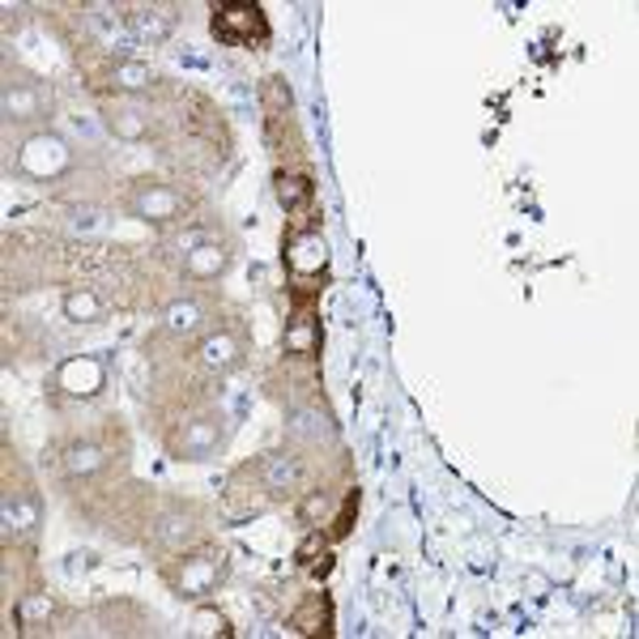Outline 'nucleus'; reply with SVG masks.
I'll return each mask as SVG.
<instances>
[{"instance_id":"obj_14","label":"nucleus","mask_w":639,"mask_h":639,"mask_svg":"<svg viewBox=\"0 0 639 639\" xmlns=\"http://www.w3.org/2000/svg\"><path fill=\"white\" fill-rule=\"evenodd\" d=\"M56 389H65L69 396H94L103 389V367L94 358H69L56 371Z\"/></svg>"},{"instance_id":"obj_3","label":"nucleus","mask_w":639,"mask_h":639,"mask_svg":"<svg viewBox=\"0 0 639 639\" xmlns=\"http://www.w3.org/2000/svg\"><path fill=\"white\" fill-rule=\"evenodd\" d=\"M128 210L145 217V222H183V213H188V201H183V192L171 188V183H162V179H137L133 183V192H128Z\"/></svg>"},{"instance_id":"obj_17","label":"nucleus","mask_w":639,"mask_h":639,"mask_svg":"<svg viewBox=\"0 0 639 639\" xmlns=\"http://www.w3.org/2000/svg\"><path fill=\"white\" fill-rule=\"evenodd\" d=\"M128 26H133V35L158 43V38L171 35L176 13H171V9H158V4H137V9H128Z\"/></svg>"},{"instance_id":"obj_18","label":"nucleus","mask_w":639,"mask_h":639,"mask_svg":"<svg viewBox=\"0 0 639 639\" xmlns=\"http://www.w3.org/2000/svg\"><path fill=\"white\" fill-rule=\"evenodd\" d=\"M167 333L171 337H197V333H205V307L197 303V299H176L171 307H167Z\"/></svg>"},{"instance_id":"obj_13","label":"nucleus","mask_w":639,"mask_h":639,"mask_svg":"<svg viewBox=\"0 0 639 639\" xmlns=\"http://www.w3.org/2000/svg\"><path fill=\"white\" fill-rule=\"evenodd\" d=\"M285 358H316L320 355V324L312 307H294L285 324Z\"/></svg>"},{"instance_id":"obj_12","label":"nucleus","mask_w":639,"mask_h":639,"mask_svg":"<svg viewBox=\"0 0 639 639\" xmlns=\"http://www.w3.org/2000/svg\"><path fill=\"white\" fill-rule=\"evenodd\" d=\"M201 367L205 371H217V375H226V371H235L239 367V358H244V346H239V337L235 333H226V328H217V333H205V341H201Z\"/></svg>"},{"instance_id":"obj_21","label":"nucleus","mask_w":639,"mask_h":639,"mask_svg":"<svg viewBox=\"0 0 639 639\" xmlns=\"http://www.w3.org/2000/svg\"><path fill=\"white\" fill-rule=\"evenodd\" d=\"M52 618H56V602L47 593H26L18 602V623L22 631H52Z\"/></svg>"},{"instance_id":"obj_23","label":"nucleus","mask_w":639,"mask_h":639,"mask_svg":"<svg viewBox=\"0 0 639 639\" xmlns=\"http://www.w3.org/2000/svg\"><path fill=\"white\" fill-rule=\"evenodd\" d=\"M65 316L77 324H94V320H103V299L94 290H72L65 294Z\"/></svg>"},{"instance_id":"obj_1","label":"nucleus","mask_w":639,"mask_h":639,"mask_svg":"<svg viewBox=\"0 0 639 639\" xmlns=\"http://www.w3.org/2000/svg\"><path fill=\"white\" fill-rule=\"evenodd\" d=\"M222 571H226L222 550L201 546V550H179L176 559L162 568V575H167V584L176 588L179 597H205V593H213V584L222 580Z\"/></svg>"},{"instance_id":"obj_19","label":"nucleus","mask_w":639,"mask_h":639,"mask_svg":"<svg viewBox=\"0 0 639 639\" xmlns=\"http://www.w3.org/2000/svg\"><path fill=\"white\" fill-rule=\"evenodd\" d=\"M278 201H282L285 213H303L312 210L316 201V188L307 176H294V171H278Z\"/></svg>"},{"instance_id":"obj_25","label":"nucleus","mask_w":639,"mask_h":639,"mask_svg":"<svg viewBox=\"0 0 639 639\" xmlns=\"http://www.w3.org/2000/svg\"><path fill=\"white\" fill-rule=\"evenodd\" d=\"M355 516H358V491H350V495L341 498L337 516H333V537H346V532H350V525H355Z\"/></svg>"},{"instance_id":"obj_2","label":"nucleus","mask_w":639,"mask_h":639,"mask_svg":"<svg viewBox=\"0 0 639 639\" xmlns=\"http://www.w3.org/2000/svg\"><path fill=\"white\" fill-rule=\"evenodd\" d=\"M213 38L226 47H260L269 43V18L260 4H217L213 9Z\"/></svg>"},{"instance_id":"obj_7","label":"nucleus","mask_w":639,"mask_h":639,"mask_svg":"<svg viewBox=\"0 0 639 639\" xmlns=\"http://www.w3.org/2000/svg\"><path fill=\"white\" fill-rule=\"evenodd\" d=\"M38 516H43V507H38V495L35 486H31V478L22 473V482L13 486H4V532H9V541H18V537H31L38 525Z\"/></svg>"},{"instance_id":"obj_20","label":"nucleus","mask_w":639,"mask_h":639,"mask_svg":"<svg viewBox=\"0 0 639 639\" xmlns=\"http://www.w3.org/2000/svg\"><path fill=\"white\" fill-rule=\"evenodd\" d=\"M294 559H299V568L307 571V575H316V580H324L328 571H333V554H328V537L324 532H307L303 537V546L294 550Z\"/></svg>"},{"instance_id":"obj_26","label":"nucleus","mask_w":639,"mask_h":639,"mask_svg":"<svg viewBox=\"0 0 639 639\" xmlns=\"http://www.w3.org/2000/svg\"><path fill=\"white\" fill-rule=\"evenodd\" d=\"M299 516H303L307 525H316V520H324V516H328V495H324V491H307V498H303V507H299Z\"/></svg>"},{"instance_id":"obj_9","label":"nucleus","mask_w":639,"mask_h":639,"mask_svg":"<svg viewBox=\"0 0 639 639\" xmlns=\"http://www.w3.org/2000/svg\"><path fill=\"white\" fill-rule=\"evenodd\" d=\"M256 473H260L265 495H294L307 482V469H303V461L294 452H269L265 461L256 464Z\"/></svg>"},{"instance_id":"obj_8","label":"nucleus","mask_w":639,"mask_h":639,"mask_svg":"<svg viewBox=\"0 0 639 639\" xmlns=\"http://www.w3.org/2000/svg\"><path fill=\"white\" fill-rule=\"evenodd\" d=\"M226 260H231V251L222 248L213 235L192 231L183 239V278H192V282H213L226 269Z\"/></svg>"},{"instance_id":"obj_4","label":"nucleus","mask_w":639,"mask_h":639,"mask_svg":"<svg viewBox=\"0 0 639 639\" xmlns=\"http://www.w3.org/2000/svg\"><path fill=\"white\" fill-rule=\"evenodd\" d=\"M171 452L179 461H210L213 452L222 448V414H197V418H183V423L167 435Z\"/></svg>"},{"instance_id":"obj_11","label":"nucleus","mask_w":639,"mask_h":639,"mask_svg":"<svg viewBox=\"0 0 639 639\" xmlns=\"http://www.w3.org/2000/svg\"><path fill=\"white\" fill-rule=\"evenodd\" d=\"M107 128L120 137V142H145L149 137V128H154V120H149V111L137 107L133 99H120V103H107Z\"/></svg>"},{"instance_id":"obj_22","label":"nucleus","mask_w":639,"mask_h":639,"mask_svg":"<svg viewBox=\"0 0 639 639\" xmlns=\"http://www.w3.org/2000/svg\"><path fill=\"white\" fill-rule=\"evenodd\" d=\"M111 86H115L120 94H142V90L154 86V72H149V65H142V60H115V65H111Z\"/></svg>"},{"instance_id":"obj_24","label":"nucleus","mask_w":639,"mask_h":639,"mask_svg":"<svg viewBox=\"0 0 639 639\" xmlns=\"http://www.w3.org/2000/svg\"><path fill=\"white\" fill-rule=\"evenodd\" d=\"M188 636L197 639H226L231 636V623L217 614V609H197L192 623H188Z\"/></svg>"},{"instance_id":"obj_5","label":"nucleus","mask_w":639,"mask_h":639,"mask_svg":"<svg viewBox=\"0 0 639 639\" xmlns=\"http://www.w3.org/2000/svg\"><path fill=\"white\" fill-rule=\"evenodd\" d=\"M18 167L31 179H38V183H52V179L72 171V149L60 137H52V133H38V137H31V142L22 145Z\"/></svg>"},{"instance_id":"obj_16","label":"nucleus","mask_w":639,"mask_h":639,"mask_svg":"<svg viewBox=\"0 0 639 639\" xmlns=\"http://www.w3.org/2000/svg\"><path fill=\"white\" fill-rule=\"evenodd\" d=\"M290 627L299 631V636H328L333 631V605L324 593H307L303 605L290 614Z\"/></svg>"},{"instance_id":"obj_6","label":"nucleus","mask_w":639,"mask_h":639,"mask_svg":"<svg viewBox=\"0 0 639 639\" xmlns=\"http://www.w3.org/2000/svg\"><path fill=\"white\" fill-rule=\"evenodd\" d=\"M197 520H201V512L192 503H171L162 516L149 520V537H154V546L162 554H179V550H188L197 541V532H201Z\"/></svg>"},{"instance_id":"obj_15","label":"nucleus","mask_w":639,"mask_h":639,"mask_svg":"<svg viewBox=\"0 0 639 639\" xmlns=\"http://www.w3.org/2000/svg\"><path fill=\"white\" fill-rule=\"evenodd\" d=\"M47 111V94L35 81H9L4 86V115L9 120H43Z\"/></svg>"},{"instance_id":"obj_10","label":"nucleus","mask_w":639,"mask_h":639,"mask_svg":"<svg viewBox=\"0 0 639 639\" xmlns=\"http://www.w3.org/2000/svg\"><path fill=\"white\" fill-rule=\"evenodd\" d=\"M324 239L320 231H294L290 244H285V265H290V278H307V273H320L324 269Z\"/></svg>"}]
</instances>
